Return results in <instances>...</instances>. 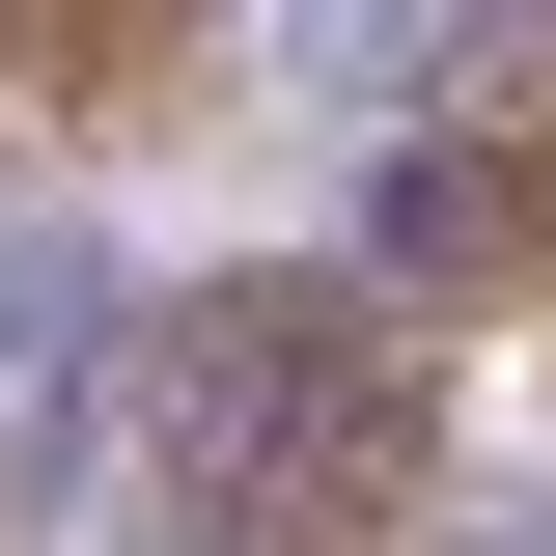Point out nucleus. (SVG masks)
Wrapping results in <instances>:
<instances>
[{
  "mask_svg": "<svg viewBox=\"0 0 556 556\" xmlns=\"http://www.w3.org/2000/svg\"><path fill=\"white\" fill-rule=\"evenodd\" d=\"M445 501V362L362 306L334 251H223L167 306H112V390H84V556H390Z\"/></svg>",
  "mask_w": 556,
  "mask_h": 556,
  "instance_id": "f257e3e1",
  "label": "nucleus"
}]
</instances>
